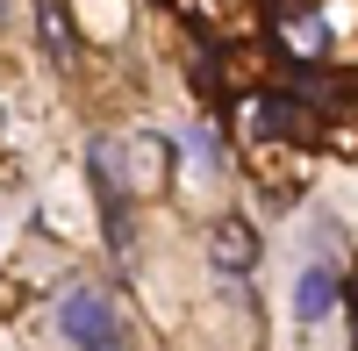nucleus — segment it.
I'll return each mask as SVG.
<instances>
[{
    "instance_id": "obj_1",
    "label": "nucleus",
    "mask_w": 358,
    "mask_h": 351,
    "mask_svg": "<svg viewBox=\"0 0 358 351\" xmlns=\"http://www.w3.org/2000/svg\"><path fill=\"white\" fill-rule=\"evenodd\" d=\"M57 330H65V344L72 351H94V344H115V301L101 294V287H72L65 294V308H57Z\"/></svg>"
},
{
    "instance_id": "obj_2",
    "label": "nucleus",
    "mask_w": 358,
    "mask_h": 351,
    "mask_svg": "<svg viewBox=\"0 0 358 351\" xmlns=\"http://www.w3.org/2000/svg\"><path fill=\"white\" fill-rule=\"evenodd\" d=\"M208 258H215V273H251L258 266V229L244 222V215H222L215 229H208Z\"/></svg>"
},
{
    "instance_id": "obj_3",
    "label": "nucleus",
    "mask_w": 358,
    "mask_h": 351,
    "mask_svg": "<svg viewBox=\"0 0 358 351\" xmlns=\"http://www.w3.org/2000/svg\"><path fill=\"white\" fill-rule=\"evenodd\" d=\"M330 308H337V273L308 266L301 280H294V315H301V323H330Z\"/></svg>"
},
{
    "instance_id": "obj_4",
    "label": "nucleus",
    "mask_w": 358,
    "mask_h": 351,
    "mask_svg": "<svg viewBox=\"0 0 358 351\" xmlns=\"http://www.w3.org/2000/svg\"><path fill=\"white\" fill-rule=\"evenodd\" d=\"M36 29H43V50H50V57H72L79 29H72V15H65V0H36Z\"/></svg>"
},
{
    "instance_id": "obj_5",
    "label": "nucleus",
    "mask_w": 358,
    "mask_h": 351,
    "mask_svg": "<svg viewBox=\"0 0 358 351\" xmlns=\"http://www.w3.org/2000/svg\"><path fill=\"white\" fill-rule=\"evenodd\" d=\"M94 351H129V344H122V337H115V344H94Z\"/></svg>"
},
{
    "instance_id": "obj_6",
    "label": "nucleus",
    "mask_w": 358,
    "mask_h": 351,
    "mask_svg": "<svg viewBox=\"0 0 358 351\" xmlns=\"http://www.w3.org/2000/svg\"><path fill=\"white\" fill-rule=\"evenodd\" d=\"M0 15H8V0H0Z\"/></svg>"
}]
</instances>
